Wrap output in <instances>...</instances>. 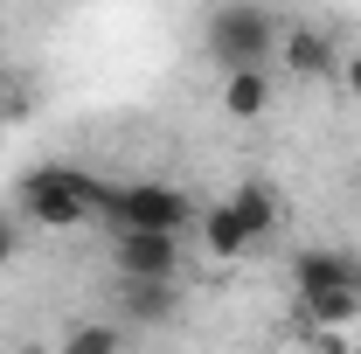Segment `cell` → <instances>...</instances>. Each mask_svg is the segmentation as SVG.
Masks as SVG:
<instances>
[{"label":"cell","instance_id":"8fae6325","mask_svg":"<svg viewBox=\"0 0 361 354\" xmlns=\"http://www.w3.org/2000/svg\"><path fill=\"white\" fill-rule=\"evenodd\" d=\"M292 306L306 326H355L361 319V292H292Z\"/></svg>","mask_w":361,"mask_h":354},{"label":"cell","instance_id":"277c9868","mask_svg":"<svg viewBox=\"0 0 361 354\" xmlns=\"http://www.w3.org/2000/svg\"><path fill=\"white\" fill-rule=\"evenodd\" d=\"M111 271L133 285H180V236L167 229H111Z\"/></svg>","mask_w":361,"mask_h":354},{"label":"cell","instance_id":"6da1fadb","mask_svg":"<svg viewBox=\"0 0 361 354\" xmlns=\"http://www.w3.org/2000/svg\"><path fill=\"white\" fill-rule=\"evenodd\" d=\"M104 188L111 181L84 174L70 160H49V167H28L14 181V216L35 222V229H84V222L104 216Z\"/></svg>","mask_w":361,"mask_h":354},{"label":"cell","instance_id":"ba28073f","mask_svg":"<svg viewBox=\"0 0 361 354\" xmlns=\"http://www.w3.org/2000/svg\"><path fill=\"white\" fill-rule=\"evenodd\" d=\"M223 202H229V216L243 222V236H250V243L278 236V188H271V181H236Z\"/></svg>","mask_w":361,"mask_h":354},{"label":"cell","instance_id":"7a4b0ae2","mask_svg":"<svg viewBox=\"0 0 361 354\" xmlns=\"http://www.w3.org/2000/svg\"><path fill=\"white\" fill-rule=\"evenodd\" d=\"M278 14H271L264 0H216L209 7V21H202V56L216 63V70H264L271 56H278Z\"/></svg>","mask_w":361,"mask_h":354},{"label":"cell","instance_id":"5bb4252c","mask_svg":"<svg viewBox=\"0 0 361 354\" xmlns=\"http://www.w3.org/2000/svg\"><path fill=\"white\" fill-rule=\"evenodd\" d=\"M341 84H348V97L361 104V49H355V56H341Z\"/></svg>","mask_w":361,"mask_h":354},{"label":"cell","instance_id":"7c38bea8","mask_svg":"<svg viewBox=\"0 0 361 354\" xmlns=\"http://www.w3.org/2000/svg\"><path fill=\"white\" fill-rule=\"evenodd\" d=\"M56 354H133V341H126V326H111V319H84V326H70V334L56 341Z\"/></svg>","mask_w":361,"mask_h":354},{"label":"cell","instance_id":"5b68a950","mask_svg":"<svg viewBox=\"0 0 361 354\" xmlns=\"http://www.w3.org/2000/svg\"><path fill=\"white\" fill-rule=\"evenodd\" d=\"M285 278H292V292H361V257L334 250V243H299L285 257Z\"/></svg>","mask_w":361,"mask_h":354},{"label":"cell","instance_id":"9c48e42d","mask_svg":"<svg viewBox=\"0 0 361 354\" xmlns=\"http://www.w3.org/2000/svg\"><path fill=\"white\" fill-rule=\"evenodd\" d=\"M195 229H202V257H209V264H236L243 250H257V243L243 236V222L229 216V202H209V209L195 216Z\"/></svg>","mask_w":361,"mask_h":354},{"label":"cell","instance_id":"52a82bcc","mask_svg":"<svg viewBox=\"0 0 361 354\" xmlns=\"http://www.w3.org/2000/svg\"><path fill=\"white\" fill-rule=\"evenodd\" d=\"M118 312H126V326H174L188 312V292L180 285H133V278H118Z\"/></svg>","mask_w":361,"mask_h":354},{"label":"cell","instance_id":"9a60e30c","mask_svg":"<svg viewBox=\"0 0 361 354\" xmlns=\"http://www.w3.org/2000/svg\"><path fill=\"white\" fill-rule=\"evenodd\" d=\"M326 354H361V341H355V348H326Z\"/></svg>","mask_w":361,"mask_h":354},{"label":"cell","instance_id":"8992f818","mask_svg":"<svg viewBox=\"0 0 361 354\" xmlns=\"http://www.w3.org/2000/svg\"><path fill=\"white\" fill-rule=\"evenodd\" d=\"M278 56H285V70H292V77H306V84L341 77V49H334V35H326V28H306V21L278 35Z\"/></svg>","mask_w":361,"mask_h":354},{"label":"cell","instance_id":"4fadbf2b","mask_svg":"<svg viewBox=\"0 0 361 354\" xmlns=\"http://www.w3.org/2000/svg\"><path fill=\"white\" fill-rule=\"evenodd\" d=\"M14 257H21V229L14 216H0V271H14Z\"/></svg>","mask_w":361,"mask_h":354},{"label":"cell","instance_id":"3957f363","mask_svg":"<svg viewBox=\"0 0 361 354\" xmlns=\"http://www.w3.org/2000/svg\"><path fill=\"white\" fill-rule=\"evenodd\" d=\"M202 216V202L174 188V181H111L104 188V222L111 229H167V236H188Z\"/></svg>","mask_w":361,"mask_h":354},{"label":"cell","instance_id":"30bf717a","mask_svg":"<svg viewBox=\"0 0 361 354\" xmlns=\"http://www.w3.org/2000/svg\"><path fill=\"white\" fill-rule=\"evenodd\" d=\"M223 111L243 118V126L264 118V111H271V70H229V77H223Z\"/></svg>","mask_w":361,"mask_h":354},{"label":"cell","instance_id":"e0dca14e","mask_svg":"<svg viewBox=\"0 0 361 354\" xmlns=\"http://www.w3.org/2000/svg\"><path fill=\"white\" fill-rule=\"evenodd\" d=\"M209 7H216V0H209Z\"/></svg>","mask_w":361,"mask_h":354},{"label":"cell","instance_id":"2e32d148","mask_svg":"<svg viewBox=\"0 0 361 354\" xmlns=\"http://www.w3.org/2000/svg\"><path fill=\"white\" fill-rule=\"evenodd\" d=\"M0 133H7V118H0Z\"/></svg>","mask_w":361,"mask_h":354}]
</instances>
